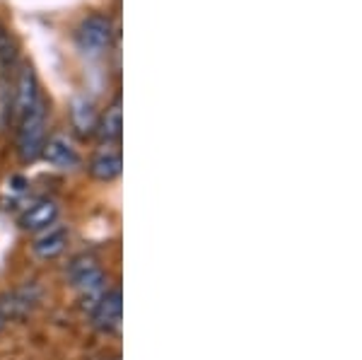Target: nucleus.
<instances>
[{"label": "nucleus", "instance_id": "423d86ee", "mask_svg": "<svg viewBox=\"0 0 362 360\" xmlns=\"http://www.w3.org/2000/svg\"><path fill=\"white\" fill-rule=\"evenodd\" d=\"M121 312H124V298H121V290L112 288L107 293V298L92 310V319H95V327L102 332H114L121 327Z\"/></svg>", "mask_w": 362, "mask_h": 360}, {"label": "nucleus", "instance_id": "6e6552de", "mask_svg": "<svg viewBox=\"0 0 362 360\" xmlns=\"http://www.w3.org/2000/svg\"><path fill=\"white\" fill-rule=\"evenodd\" d=\"M66 245H68V230L63 228V225L54 223L46 230L39 232V237L34 240L32 249L39 259H54L66 249Z\"/></svg>", "mask_w": 362, "mask_h": 360}, {"label": "nucleus", "instance_id": "ddd939ff", "mask_svg": "<svg viewBox=\"0 0 362 360\" xmlns=\"http://www.w3.org/2000/svg\"><path fill=\"white\" fill-rule=\"evenodd\" d=\"M97 259L95 257H87V254H83V257H78L70 264V269H68V278L70 281H75L78 276H83L87 274V271H92V269H97Z\"/></svg>", "mask_w": 362, "mask_h": 360}, {"label": "nucleus", "instance_id": "39448f33", "mask_svg": "<svg viewBox=\"0 0 362 360\" xmlns=\"http://www.w3.org/2000/svg\"><path fill=\"white\" fill-rule=\"evenodd\" d=\"M39 100V83H37V75H34L32 66H22L20 78H17V90L13 97V116L17 121L25 116L29 109L34 107V102Z\"/></svg>", "mask_w": 362, "mask_h": 360}, {"label": "nucleus", "instance_id": "7ed1b4c3", "mask_svg": "<svg viewBox=\"0 0 362 360\" xmlns=\"http://www.w3.org/2000/svg\"><path fill=\"white\" fill-rule=\"evenodd\" d=\"M39 300H42V288L34 286V283L15 288L13 293L0 298V317H3L5 322L17 319V317H25L27 312H32L34 307H37Z\"/></svg>", "mask_w": 362, "mask_h": 360}, {"label": "nucleus", "instance_id": "0eeeda50", "mask_svg": "<svg viewBox=\"0 0 362 360\" xmlns=\"http://www.w3.org/2000/svg\"><path fill=\"white\" fill-rule=\"evenodd\" d=\"M70 121H73V129L78 131V136H92L97 133V104L92 97L87 95H75L70 100Z\"/></svg>", "mask_w": 362, "mask_h": 360}, {"label": "nucleus", "instance_id": "2eb2a0df", "mask_svg": "<svg viewBox=\"0 0 362 360\" xmlns=\"http://www.w3.org/2000/svg\"><path fill=\"white\" fill-rule=\"evenodd\" d=\"M5 324H8V322H5V319L0 317V332H3V327H5Z\"/></svg>", "mask_w": 362, "mask_h": 360}, {"label": "nucleus", "instance_id": "f257e3e1", "mask_svg": "<svg viewBox=\"0 0 362 360\" xmlns=\"http://www.w3.org/2000/svg\"><path fill=\"white\" fill-rule=\"evenodd\" d=\"M46 102L39 97L34 107L20 119V131H17V153L22 162H34L42 158L46 143Z\"/></svg>", "mask_w": 362, "mask_h": 360}, {"label": "nucleus", "instance_id": "9d476101", "mask_svg": "<svg viewBox=\"0 0 362 360\" xmlns=\"http://www.w3.org/2000/svg\"><path fill=\"white\" fill-rule=\"evenodd\" d=\"M58 220V206L54 201H39L34 206H29L22 216V228L25 230H32V232H42L46 230L49 225H54Z\"/></svg>", "mask_w": 362, "mask_h": 360}, {"label": "nucleus", "instance_id": "4468645a", "mask_svg": "<svg viewBox=\"0 0 362 360\" xmlns=\"http://www.w3.org/2000/svg\"><path fill=\"white\" fill-rule=\"evenodd\" d=\"M10 184H13V189H15V191H25V187H27V182H25L22 177H15Z\"/></svg>", "mask_w": 362, "mask_h": 360}, {"label": "nucleus", "instance_id": "f03ea898", "mask_svg": "<svg viewBox=\"0 0 362 360\" xmlns=\"http://www.w3.org/2000/svg\"><path fill=\"white\" fill-rule=\"evenodd\" d=\"M112 42V20L104 15H90L78 27V49L85 56L99 58Z\"/></svg>", "mask_w": 362, "mask_h": 360}, {"label": "nucleus", "instance_id": "9b49d317", "mask_svg": "<svg viewBox=\"0 0 362 360\" xmlns=\"http://www.w3.org/2000/svg\"><path fill=\"white\" fill-rule=\"evenodd\" d=\"M97 133L102 138V143L114 145L121 141V133H124V114H121V102L116 100L112 107L104 112L102 119L97 121Z\"/></svg>", "mask_w": 362, "mask_h": 360}, {"label": "nucleus", "instance_id": "20e7f679", "mask_svg": "<svg viewBox=\"0 0 362 360\" xmlns=\"http://www.w3.org/2000/svg\"><path fill=\"white\" fill-rule=\"evenodd\" d=\"M42 158L49 162V165H54L56 170H75V167H80V153L78 148L73 145L68 136H63V133H56V136H51L49 141L44 143V150H42Z\"/></svg>", "mask_w": 362, "mask_h": 360}, {"label": "nucleus", "instance_id": "f8f14e48", "mask_svg": "<svg viewBox=\"0 0 362 360\" xmlns=\"http://www.w3.org/2000/svg\"><path fill=\"white\" fill-rule=\"evenodd\" d=\"M109 290H112L109 288V281H102V283H97V286L83 290V293H80V305H83V310H87V312L95 310V307L107 298Z\"/></svg>", "mask_w": 362, "mask_h": 360}, {"label": "nucleus", "instance_id": "1a4fd4ad", "mask_svg": "<svg viewBox=\"0 0 362 360\" xmlns=\"http://www.w3.org/2000/svg\"><path fill=\"white\" fill-rule=\"evenodd\" d=\"M121 167H124V160H121V153L116 150V145H107L92 158L90 174L97 182H112L121 174Z\"/></svg>", "mask_w": 362, "mask_h": 360}]
</instances>
